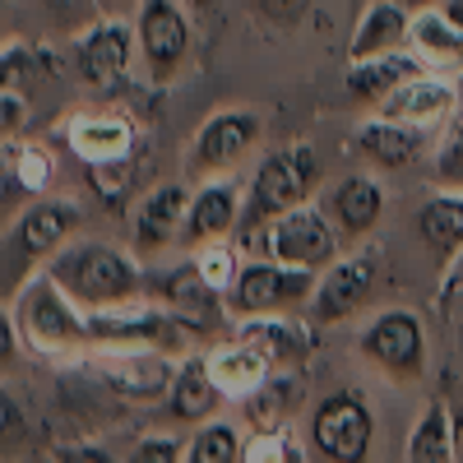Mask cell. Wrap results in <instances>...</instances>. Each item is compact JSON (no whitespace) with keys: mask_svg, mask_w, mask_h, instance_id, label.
<instances>
[{"mask_svg":"<svg viewBox=\"0 0 463 463\" xmlns=\"http://www.w3.org/2000/svg\"><path fill=\"white\" fill-rule=\"evenodd\" d=\"M61 279L80 292V297H93V301H111V297H121L135 288V269L107 250V246H84V250H74L61 260Z\"/></svg>","mask_w":463,"mask_h":463,"instance_id":"cell-2","label":"cell"},{"mask_svg":"<svg viewBox=\"0 0 463 463\" xmlns=\"http://www.w3.org/2000/svg\"><path fill=\"white\" fill-rule=\"evenodd\" d=\"M200 5H209V0H200Z\"/></svg>","mask_w":463,"mask_h":463,"instance_id":"cell-31","label":"cell"},{"mask_svg":"<svg viewBox=\"0 0 463 463\" xmlns=\"http://www.w3.org/2000/svg\"><path fill=\"white\" fill-rule=\"evenodd\" d=\"M227 458H237V436L227 427H213L195 440V463H227Z\"/></svg>","mask_w":463,"mask_h":463,"instance_id":"cell-22","label":"cell"},{"mask_svg":"<svg viewBox=\"0 0 463 463\" xmlns=\"http://www.w3.org/2000/svg\"><path fill=\"white\" fill-rule=\"evenodd\" d=\"M421 43L431 47H449V52H463V5H454L445 19H421Z\"/></svg>","mask_w":463,"mask_h":463,"instance_id":"cell-20","label":"cell"},{"mask_svg":"<svg viewBox=\"0 0 463 463\" xmlns=\"http://www.w3.org/2000/svg\"><path fill=\"white\" fill-rule=\"evenodd\" d=\"M366 283H371V264H366V260L334 269V279H329L325 292H320V316L334 320V316H343V311H353V306L366 297Z\"/></svg>","mask_w":463,"mask_h":463,"instance_id":"cell-11","label":"cell"},{"mask_svg":"<svg viewBox=\"0 0 463 463\" xmlns=\"http://www.w3.org/2000/svg\"><path fill=\"white\" fill-rule=\"evenodd\" d=\"M408 74H417V65H412V61H375V65H362V70L347 74V93L371 98V93L394 89L399 80H408Z\"/></svg>","mask_w":463,"mask_h":463,"instance_id":"cell-13","label":"cell"},{"mask_svg":"<svg viewBox=\"0 0 463 463\" xmlns=\"http://www.w3.org/2000/svg\"><path fill=\"white\" fill-rule=\"evenodd\" d=\"M232 222V195L227 190H209V195L195 204V218H190V232L204 237V232H222Z\"/></svg>","mask_w":463,"mask_h":463,"instance_id":"cell-19","label":"cell"},{"mask_svg":"<svg viewBox=\"0 0 463 463\" xmlns=\"http://www.w3.org/2000/svg\"><path fill=\"white\" fill-rule=\"evenodd\" d=\"M209 403H213V384H209L204 366H185L181 380H176V394H172V412L176 417H200V412H209Z\"/></svg>","mask_w":463,"mask_h":463,"instance_id":"cell-14","label":"cell"},{"mask_svg":"<svg viewBox=\"0 0 463 463\" xmlns=\"http://www.w3.org/2000/svg\"><path fill=\"white\" fill-rule=\"evenodd\" d=\"M371 440V417L357 399H329L316 412V445L329 458H362Z\"/></svg>","mask_w":463,"mask_h":463,"instance_id":"cell-3","label":"cell"},{"mask_svg":"<svg viewBox=\"0 0 463 463\" xmlns=\"http://www.w3.org/2000/svg\"><path fill=\"white\" fill-rule=\"evenodd\" d=\"M176 209H181V190H176V185H172V190H158V195L148 200L144 218H139V241H144V246H158L167 232H172Z\"/></svg>","mask_w":463,"mask_h":463,"instance_id":"cell-16","label":"cell"},{"mask_svg":"<svg viewBox=\"0 0 463 463\" xmlns=\"http://www.w3.org/2000/svg\"><path fill=\"white\" fill-rule=\"evenodd\" d=\"M176 449H172V440H148L144 449H139V458H172Z\"/></svg>","mask_w":463,"mask_h":463,"instance_id":"cell-26","label":"cell"},{"mask_svg":"<svg viewBox=\"0 0 463 463\" xmlns=\"http://www.w3.org/2000/svg\"><path fill=\"white\" fill-rule=\"evenodd\" d=\"M366 353L394 371H412L421 362V329L412 316H384L366 334Z\"/></svg>","mask_w":463,"mask_h":463,"instance_id":"cell-5","label":"cell"},{"mask_svg":"<svg viewBox=\"0 0 463 463\" xmlns=\"http://www.w3.org/2000/svg\"><path fill=\"white\" fill-rule=\"evenodd\" d=\"M440 172L449 176V181H463V130L449 139V148L440 153Z\"/></svg>","mask_w":463,"mask_h":463,"instance_id":"cell-25","label":"cell"},{"mask_svg":"<svg viewBox=\"0 0 463 463\" xmlns=\"http://www.w3.org/2000/svg\"><path fill=\"white\" fill-rule=\"evenodd\" d=\"M362 148L371 153L375 163L399 167V163H408V158H412L417 139H412V135H403V130H394V126H371V130L362 135Z\"/></svg>","mask_w":463,"mask_h":463,"instance_id":"cell-17","label":"cell"},{"mask_svg":"<svg viewBox=\"0 0 463 463\" xmlns=\"http://www.w3.org/2000/svg\"><path fill=\"white\" fill-rule=\"evenodd\" d=\"M454 454L463 458V421H458V431H454Z\"/></svg>","mask_w":463,"mask_h":463,"instance_id":"cell-29","label":"cell"},{"mask_svg":"<svg viewBox=\"0 0 463 463\" xmlns=\"http://www.w3.org/2000/svg\"><path fill=\"white\" fill-rule=\"evenodd\" d=\"M37 325H43L47 334H74V325H70V316L56 306V297H43V301H37Z\"/></svg>","mask_w":463,"mask_h":463,"instance_id":"cell-24","label":"cell"},{"mask_svg":"<svg viewBox=\"0 0 463 463\" xmlns=\"http://www.w3.org/2000/svg\"><path fill=\"white\" fill-rule=\"evenodd\" d=\"M144 52H148V61H153L158 74H167L185 52V24L167 0H148V10H144Z\"/></svg>","mask_w":463,"mask_h":463,"instance_id":"cell-6","label":"cell"},{"mask_svg":"<svg viewBox=\"0 0 463 463\" xmlns=\"http://www.w3.org/2000/svg\"><path fill=\"white\" fill-rule=\"evenodd\" d=\"M80 70H84L89 84L111 89L116 80H121V70H126V33H121V28L93 33L89 43L80 47Z\"/></svg>","mask_w":463,"mask_h":463,"instance_id":"cell-8","label":"cell"},{"mask_svg":"<svg viewBox=\"0 0 463 463\" xmlns=\"http://www.w3.org/2000/svg\"><path fill=\"white\" fill-rule=\"evenodd\" d=\"M412 458H445V431H440V412H431L427 417V427L417 431V440H412Z\"/></svg>","mask_w":463,"mask_h":463,"instance_id":"cell-23","label":"cell"},{"mask_svg":"<svg viewBox=\"0 0 463 463\" xmlns=\"http://www.w3.org/2000/svg\"><path fill=\"white\" fill-rule=\"evenodd\" d=\"M70 222H74V213L65 209V204H43V209H33L28 218H24V227H19V250L24 255H43V250H52L65 232H70Z\"/></svg>","mask_w":463,"mask_h":463,"instance_id":"cell-10","label":"cell"},{"mask_svg":"<svg viewBox=\"0 0 463 463\" xmlns=\"http://www.w3.org/2000/svg\"><path fill=\"white\" fill-rule=\"evenodd\" d=\"M399 33H403V14H399V10H390V5H380V10H371V19H366L362 37H357V43H353V56H371L375 47H384V43H394Z\"/></svg>","mask_w":463,"mask_h":463,"instance_id":"cell-18","label":"cell"},{"mask_svg":"<svg viewBox=\"0 0 463 463\" xmlns=\"http://www.w3.org/2000/svg\"><path fill=\"white\" fill-rule=\"evenodd\" d=\"M306 292V279L301 274H283V269H269V264H255L241 274L237 283V306L241 311H269L279 301H292Z\"/></svg>","mask_w":463,"mask_h":463,"instance_id":"cell-7","label":"cell"},{"mask_svg":"<svg viewBox=\"0 0 463 463\" xmlns=\"http://www.w3.org/2000/svg\"><path fill=\"white\" fill-rule=\"evenodd\" d=\"M255 135V121L250 116H218V121L200 135V163L218 167V163H232L237 153L250 144Z\"/></svg>","mask_w":463,"mask_h":463,"instance_id":"cell-9","label":"cell"},{"mask_svg":"<svg viewBox=\"0 0 463 463\" xmlns=\"http://www.w3.org/2000/svg\"><path fill=\"white\" fill-rule=\"evenodd\" d=\"M408 5H427V0H408Z\"/></svg>","mask_w":463,"mask_h":463,"instance_id":"cell-30","label":"cell"},{"mask_svg":"<svg viewBox=\"0 0 463 463\" xmlns=\"http://www.w3.org/2000/svg\"><path fill=\"white\" fill-rule=\"evenodd\" d=\"M449 102V93L445 89H408V93H399L394 102H390V116H431V111H440Z\"/></svg>","mask_w":463,"mask_h":463,"instance_id":"cell-21","label":"cell"},{"mask_svg":"<svg viewBox=\"0 0 463 463\" xmlns=\"http://www.w3.org/2000/svg\"><path fill=\"white\" fill-rule=\"evenodd\" d=\"M264 10H269V14H283V19H292V14L301 10V0H264Z\"/></svg>","mask_w":463,"mask_h":463,"instance_id":"cell-27","label":"cell"},{"mask_svg":"<svg viewBox=\"0 0 463 463\" xmlns=\"http://www.w3.org/2000/svg\"><path fill=\"white\" fill-rule=\"evenodd\" d=\"M421 232H427V241H436L440 250L458 246V241H463V204L436 200L427 213H421Z\"/></svg>","mask_w":463,"mask_h":463,"instance_id":"cell-15","label":"cell"},{"mask_svg":"<svg viewBox=\"0 0 463 463\" xmlns=\"http://www.w3.org/2000/svg\"><path fill=\"white\" fill-rule=\"evenodd\" d=\"M454 329H458V338H463V292H458V301H454Z\"/></svg>","mask_w":463,"mask_h":463,"instance_id":"cell-28","label":"cell"},{"mask_svg":"<svg viewBox=\"0 0 463 463\" xmlns=\"http://www.w3.org/2000/svg\"><path fill=\"white\" fill-rule=\"evenodd\" d=\"M334 250V237L329 227L320 222V213H292L274 227V255L279 260H292V264H320L329 260Z\"/></svg>","mask_w":463,"mask_h":463,"instance_id":"cell-4","label":"cell"},{"mask_svg":"<svg viewBox=\"0 0 463 463\" xmlns=\"http://www.w3.org/2000/svg\"><path fill=\"white\" fill-rule=\"evenodd\" d=\"M334 209H338V218L353 227V232H366V227L375 222V213H380V195H375V185H371V181L353 176V181H343Z\"/></svg>","mask_w":463,"mask_h":463,"instance_id":"cell-12","label":"cell"},{"mask_svg":"<svg viewBox=\"0 0 463 463\" xmlns=\"http://www.w3.org/2000/svg\"><path fill=\"white\" fill-rule=\"evenodd\" d=\"M316 176H320V163L311 148H288L279 158H269L255 176V213H274V209L297 204L316 185Z\"/></svg>","mask_w":463,"mask_h":463,"instance_id":"cell-1","label":"cell"}]
</instances>
